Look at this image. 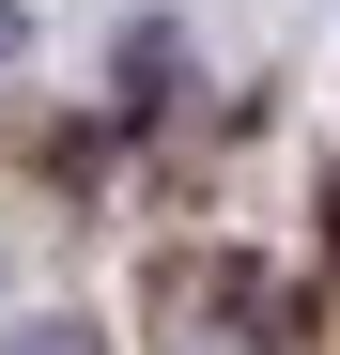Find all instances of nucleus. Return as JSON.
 <instances>
[{
  "instance_id": "1",
  "label": "nucleus",
  "mask_w": 340,
  "mask_h": 355,
  "mask_svg": "<svg viewBox=\"0 0 340 355\" xmlns=\"http://www.w3.org/2000/svg\"><path fill=\"white\" fill-rule=\"evenodd\" d=\"M0 355H93V324H16Z\"/></svg>"
}]
</instances>
